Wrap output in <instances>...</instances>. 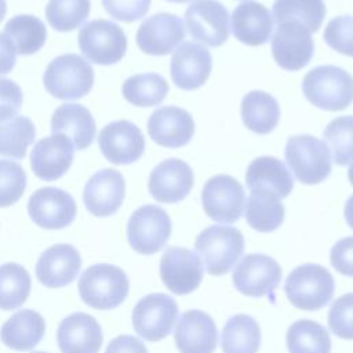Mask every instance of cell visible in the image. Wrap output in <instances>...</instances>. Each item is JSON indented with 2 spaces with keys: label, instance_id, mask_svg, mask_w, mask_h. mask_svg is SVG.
<instances>
[{
  "label": "cell",
  "instance_id": "6",
  "mask_svg": "<svg viewBox=\"0 0 353 353\" xmlns=\"http://www.w3.org/2000/svg\"><path fill=\"white\" fill-rule=\"evenodd\" d=\"M194 248L212 276L228 273L244 251V237L233 226L212 225L200 232Z\"/></svg>",
  "mask_w": 353,
  "mask_h": 353
},
{
  "label": "cell",
  "instance_id": "41",
  "mask_svg": "<svg viewBox=\"0 0 353 353\" xmlns=\"http://www.w3.org/2000/svg\"><path fill=\"white\" fill-rule=\"evenodd\" d=\"M26 188L23 168L11 160H0V208L15 204Z\"/></svg>",
  "mask_w": 353,
  "mask_h": 353
},
{
  "label": "cell",
  "instance_id": "29",
  "mask_svg": "<svg viewBox=\"0 0 353 353\" xmlns=\"http://www.w3.org/2000/svg\"><path fill=\"white\" fill-rule=\"evenodd\" d=\"M46 323L40 313L22 309L14 313L1 327L0 338L12 350L25 352L33 349L44 336Z\"/></svg>",
  "mask_w": 353,
  "mask_h": 353
},
{
  "label": "cell",
  "instance_id": "49",
  "mask_svg": "<svg viewBox=\"0 0 353 353\" xmlns=\"http://www.w3.org/2000/svg\"><path fill=\"white\" fill-rule=\"evenodd\" d=\"M345 219H346L347 225L353 229V194L347 199V201L345 204Z\"/></svg>",
  "mask_w": 353,
  "mask_h": 353
},
{
  "label": "cell",
  "instance_id": "13",
  "mask_svg": "<svg viewBox=\"0 0 353 353\" xmlns=\"http://www.w3.org/2000/svg\"><path fill=\"white\" fill-rule=\"evenodd\" d=\"M233 284L243 295L261 298L274 291L281 280V268L263 254L245 255L233 270Z\"/></svg>",
  "mask_w": 353,
  "mask_h": 353
},
{
  "label": "cell",
  "instance_id": "40",
  "mask_svg": "<svg viewBox=\"0 0 353 353\" xmlns=\"http://www.w3.org/2000/svg\"><path fill=\"white\" fill-rule=\"evenodd\" d=\"M323 135L338 165H347L353 161V116L334 119L328 123Z\"/></svg>",
  "mask_w": 353,
  "mask_h": 353
},
{
  "label": "cell",
  "instance_id": "7",
  "mask_svg": "<svg viewBox=\"0 0 353 353\" xmlns=\"http://www.w3.org/2000/svg\"><path fill=\"white\" fill-rule=\"evenodd\" d=\"M79 47L88 62L113 65L124 57L127 37L124 30L114 22L94 19L80 29Z\"/></svg>",
  "mask_w": 353,
  "mask_h": 353
},
{
  "label": "cell",
  "instance_id": "16",
  "mask_svg": "<svg viewBox=\"0 0 353 353\" xmlns=\"http://www.w3.org/2000/svg\"><path fill=\"white\" fill-rule=\"evenodd\" d=\"M212 57L210 51L197 43L183 41L172 54L170 74L178 88L197 90L210 77Z\"/></svg>",
  "mask_w": 353,
  "mask_h": 353
},
{
  "label": "cell",
  "instance_id": "45",
  "mask_svg": "<svg viewBox=\"0 0 353 353\" xmlns=\"http://www.w3.org/2000/svg\"><path fill=\"white\" fill-rule=\"evenodd\" d=\"M22 99V90L15 81L10 79H0V123L17 116L21 109Z\"/></svg>",
  "mask_w": 353,
  "mask_h": 353
},
{
  "label": "cell",
  "instance_id": "17",
  "mask_svg": "<svg viewBox=\"0 0 353 353\" xmlns=\"http://www.w3.org/2000/svg\"><path fill=\"white\" fill-rule=\"evenodd\" d=\"M185 26L179 17L159 12L146 18L137 32L138 47L149 55H167L185 39Z\"/></svg>",
  "mask_w": 353,
  "mask_h": 353
},
{
  "label": "cell",
  "instance_id": "1",
  "mask_svg": "<svg viewBox=\"0 0 353 353\" xmlns=\"http://www.w3.org/2000/svg\"><path fill=\"white\" fill-rule=\"evenodd\" d=\"M302 91L305 98L320 109L343 110L353 102V77L334 65L317 66L303 77Z\"/></svg>",
  "mask_w": 353,
  "mask_h": 353
},
{
  "label": "cell",
  "instance_id": "9",
  "mask_svg": "<svg viewBox=\"0 0 353 353\" xmlns=\"http://www.w3.org/2000/svg\"><path fill=\"white\" fill-rule=\"evenodd\" d=\"M178 317V305L167 294H149L138 301L132 310V325L138 335L157 342L172 331Z\"/></svg>",
  "mask_w": 353,
  "mask_h": 353
},
{
  "label": "cell",
  "instance_id": "39",
  "mask_svg": "<svg viewBox=\"0 0 353 353\" xmlns=\"http://www.w3.org/2000/svg\"><path fill=\"white\" fill-rule=\"evenodd\" d=\"M90 10V0H50L46 7V17L54 29L70 32L88 18Z\"/></svg>",
  "mask_w": 353,
  "mask_h": 353
},
{
  "label": "cell",
  "instance_id": "24",
  "mask_svg": "<svg viewBox=\"0 0 353 353\" xmlns=\"http://www.w3.org/2000/svg\"><path fill=\"white\" fill-rule=\"evenodd\" d=\"M81 266L79 251L70 244L47 248L36 263V276L44 287L59 288L70 284Z\"/></svg>",
  "mask_w": 353,
  "mask_h": 353
},
{
  "label": "cell",
  "instance_id": "20",
  "mask_svg": "<svg viewBox=\"0 0 353 353\" xmlns=\"http://www.w3.org/2000/svg\"><path fill=\"white\" fill-rule=\"evenodd\" d=\"M149 137L164 148H182L194 134V121L190 113L178 106H161L148 120Z\"/></svg>",
  "mask_w": 353,
  "mask_h": 353
},
{
  "label": "cell",
  "instance_id": "50",
  "mask_svg": "<svg viewBox=\"0 0 353 353\" xmlns=\"http://www.w3.org/2000/svg\"><path fill=\"white\" fill-rule=\"evenodd\" d=\"M6 12H7V3L6 0H0V22L3 21Z\"/></svg>",
  "mask_w": 353,
  "mask_h": 353
},
{
  "label": "cell",
  "instance_id": "10",
  "mask_svg": "<svg viewBox=\"0 0 353 353\" xmlns=\"http://www.w3.org/2000/svg\"><path fill=\"white\" fill-rule=\"evenodd\" d=\"M245 194L237 179L226 174L211 176L203 188L201 204L204 212L216 222H236L244 208Z\"/></svg>",
  "mask_w": 353,
  "mask_h": 353
},
{
  "label": "cell",
  "instance_id": "18",
  "mask_svg": "<svg viewBox=\"0 0 353 353\" xmlns=\"http://www.w3.org/2000/svg\"><path fill=\"white\" fill-rule=\"evenodd\" d=\"M98 145L110 163L131 164L143 154L145 138L134 123L117 120L103 127L98 137Z\"/></svg>",
  "mask_w": 353,
  "mask_h": 353
},
{
  "label": "cell",
  "instance_id": "48",
  "mask_svg": "<svg viewBox=\"0 0 353 353\" xmlns=\"http://www.w3.org/2000/svg\"><path fill=\"white\" fill-rule=\"evenodd\" d=\"M15 46L6 33H0V74L11 72L15 65Z\"/></svg>",
  "mask_w": 353,
  "mask_h": 353
},
{
  "label": "cell",
  "instance_id": "4",
  "mask_svg": "<svg viewBox=\"0 0 353 353\" xmlns=\"http://www.w3.org/2000/svg\"><path fill=\"white\" fill-rule=\"evenodd\" d=\"M335 283L331 273L316 263L295 268L285 280L284 291L288 301L301 310H319L334 295Z\"/></svg>",
  "mask_w": 353,
  "mask_h": 353
},
{
  "label": "cell",
  "instance_id": "33",
  "mask_svg": "<svg viewBox=\"0 0 353 353\" xmlns=\"http://www.w3.org/2000/svg\"><path fill=\"white\" fill-rule=\"evenodd\" d=\"M325 12L323 0H276L272 17L277 23L296 22L312 33L319 30Z\"/></svg>",
  "mask_w": 353,
  "mask_h": 353
},
{
  "label": "cell",
  "instance_id": "19",
  "mask_svg": "<svg viewBox=\"0 0 353 353\" xmlns=\"http://www.w3.org/2000/svg\"><path fill=\"white\" fill-rule=\"evenodd\" d=\"M194 183L193 170L179 159H167L150 172L148 188L154 200L160 203H178L192 190Z\"/></svg>",
  "mask_w": 353,
  "mask_h": 353
},
{
  "label": "cell",
  "instance_id": "23",
  "mask_svg": "<svg viewBox=\"0 0 353 353\" xmlns=\"http://www.w3.org/2000/svg\"><path fill=\"white\" fill-rule=\"evenodd\" d=\"M174 341L181 353H214L218 343L216 325L205 312L188 310L176 323Z\"/></svg>",
  "mask_w": 353,
  "mask_h": 353
},
{
  "label": "cell",
  "instance_id": "26",
  "mask_svg": "<svg viewBox=\"0 0 353 353\" xmlns=\"http://www.w3.org/2000/svg\"><path fill=\"white\" fill-rule=\"evenodd\" d=\"M233 36L251 47L263 46L270 40L273 32V17L270 11L258 1H243L232 14Z\"/></svg>",
  "mask_w": 353,
  "mask_h": 353
},
{
  "label": "cell",
  "instance_id": "51",
  "mask_svg": "<svg viewBox=\"0 0 353 353\" xmlns=\"http://www.w3.org/2000/svg\"><path fill=\"white\" fill-rule=\"evenodd\" d=\"M347 178H349V181H350V183H352V186H353V164L349 167V170H347Z\"/></svg>",
  "mask_w": 353,
  "mask_h": 353
},
{
  "label": "cell",
  "instance_id": "11",
  "mask_svg": "<svg viewBox=\"0 0 353 353\" xmlns=\"http://www.w3.org/2000/svg\"><path fill=\"white\" fill-rule=\"evenodd\" d=\"M190 36L210 47H219L229 39V14L218 0H194L185 12Z\"/></svg>",
  "mask_w": 353,
  "mask_h": 353
},
{
  "label": "cell",
  "instance_id": "52",
  "mask_svg": "<svg viewBox=\"0 0 353 353\" xmlns=\"http://www.w3.org/2000/svg\"><path fill=\"white\" fill-rule=\"evenodd\" d=\"M167 1H171V3H188V1H192V0H167Z\"/></svg>",
  "mask_w": 353,
  "mask_h": 353
},
{
  "label": "cell",
  "instance_id": "30",
  "mask_svg": "<svg viewBox=\"0 0 353 353\" xmlns=\"http://www.w3.org/2000/svg\"><path fill=\"white\" fill-rule=\"evenodd\" d=\"M241 119L244 125L255 134H269L280 119V106L276 98L265 91H251L241 101Z\"/></svg>",
  "mask_w": 353,
  "mask_h": 353
},
{
  "label": "cell",
  "instance_id": "34",
  "mask_svg": "<svg viewBox=\"0 0 353 353\" xmlns=\"http://www.w3.org/2000/svg\"><path fill=\"white\" fill-rule=\"evenodd\" d=\"M4 33L11 39L19 55H32L46 43L47 30L44 23L33 15L12 17L4 26Z\"/></svg>",
  "mask_w": 353,
  "mask_h": 353
},
{
  "label": "cell",
  "instance_id": "43",
  "mask_svg": "<svg viewBox=\"0 0 353 353\" xmlns=\"http://www.w3.org/2000/svg\"><path fill=\"white\" fill-rule=\"evenodd\" d=\"M330 330L342 339H353V292L334 301L328 312Z\"/></svg>",
  "mask_w": 353,
  "mask_h": 353
},
{
  "label": "cell",
  "instance_id": "5",
  "mask_svg": "<svg viewBox=\"0 0 353 353\" xmlns=\"http://www.w3.org/2000/svg\"><path fill=\"white\" fill-rule=\"evenodd\" d=\"M284 156L295 178L305 185L320 183L331 174L330 148L313 135L290 137Z\"/></svg>",
  "mask_w": 353,
  "mask_h": 353
},
{
  "label": "cell",
  "instance_id": "44",
  "mask_svg": "<svg viewBox=\"0 0 353 353\" xmlns=\"http://www.w3.org/2000/svg\"><path fill=\"white\" fill-rule=\"evenodd\" d=\"M106 12L121 22H134L146 15L150 0H102Z\"/></svg>",
  "mask_w": 353,
  "mask_h": 353
},
{
  "label": "cell",
  "instance_id": "36",
  "mask_svg": "<svg viewBox=\"0 0 353 353\" xmlns=\"http://www.w3.org/2000/svg\"><path fill=\"white\" fill-rule=\"evenodd\" d=\"M121 91L130 103L141 108H149L164 101L168 92V83L157 73H141L128 77L123 83Z\"/></svg>",
  "mask_w": 353,
  "mask_h": 353
},
{
  "label": "cell",
  "instance_id": "38",
  "mask_svg": "<svg viewBox=\"0 0 353 353\" xmlns=\"http://www.w3.org/2000/svg\"><path fill=\"white\" fill-rule=\"evenodd\" d=\"M34 137V124L26 116H15L8 123L0 124V156L23 159Z\"/></svg>",
  "mask_w": 353,
  "mask_h": 353
},
{
  "label": "cell",
  "instance_id": "22",
  "mask_svg": "<svg viewBox=\"0 0 353 353\" xmlns=\"http://www.w3.org/2000/svg\"><path fill=\"white\" fill-rule=\"evenodd\" d=\"M74 146L63 134H52L40 139L32 149L30 167L43 181L61 178L72 165Z\"/></svg>",
  "mask_w": 353,
  "mask_h": 353
},
{
  "label": "cell",
  "instance_id": "42",
  "mask_svg": "<svg viewBox=\"0 0 353 353\" xmlns=\"http://www.w3.org/2000/svg\"><path fill=\"white\" fill-rule=\"evenodd\" d=\"M324 41L336 52L353 57V17L341 15L331 19L324 30Z\"/></svg>",
  "mask_w": 353,
  "mask_h": 353
},
{
  "label": "cell",
  "instance_id": "28",
  "mask_svg": "<svg viewBox=\"0 0 353 353\" xmlns=\"http://www.w3.org/2000/svg\"><path fill=\"white\" fill-rule=\"evenodd\" d=\"M245 183L250 190H269L280 199L287 197L294 188L292 175L285 164L272 156H261L252 160L245 172Z\"/></svg>",
  "mask_w": 353,
  "mask_h": 353
},
{
  "label": "cell",
  "instance_id": "32",
  "mask_svg": "<svg viewBox=\"0 0 353 353\" xmlns=\"http://www.w3.org/2000/svg\"><path fill=\"white\" fill-rule=\"evenodd\" d=\"M261 345V328L256 320L240 313L223 325L221 346L223 353H256Z\"/></svg>",
  "mask_w": 353,
  "mask_h": 353
},
{
  "label": "cell",
  "instance_id": "8",
  "mask_svg": "<svg viewBox=\"0 0 353 353\" xmlns=\"http://www.w3.org/2000/svg\"><path fill=\"white\" fill-rule=\"evenodd\" d=\"M171 219L159 205L146 204L132 212L127 225L130 245L139 254L152 255L160 251L171 236Z\"/></svg>",
  "mask_w": 353,
  "mask_h": 353
},
{
  "label": "cell",
  "instance_id": "12",
  "mask_svg": "<svg viewBox=\"0 0 353 353\" xmlns=\"http://www.w3.org/2000/svg\"><path fill=\"white\" fill-rule=\"evenodd\" d=\"M314 52L312 33L296 22L277 23L272 37V54L276 63L285 70L296 72L305 68Z\"/></svg>",
  "mask_w": 353,
  "mask_h": 353
},
{
  "label": "cell",
  "instance_id": "35",
  "mask_svg": "<svg viewBox=\"0 0 353 353\" xmlns=\"http://www.w3.org/2000/svg\"><path fill=\"white\" fill-rule=\"evenodd\" d=\"M290 353H330L331 338L328 331L313 320H298L287 331Z\"/></svg>",
  "mask_w": 353,
  "mask_h": 353
},
{
  "label": "cell",
  "instance_id": "2",
  "mask_svg": "<svg viewBox=\"0 0 353 353\" xmlns=\"http://www.w3.org/2000/svg\"><path fill=\"white\" fill-rule=\"evenodd\" d=\"M84 303L98 310L117 307L128 295V277L123 269L109 263L92 265L83 272L77 283Z\"/></svg>",
  "mask_w": 353,
  "mask_h": 353
},
{
  "label": "cell",
  "instance_id": "53",
  "mask_svg": "<svg viewBox=\"0 0 353 353\" xmlns=\"http://www.w3.org/2000/svg\"><path fill=\"white\" fill-rule=\"evenodd\" d=\"M34 353H44V352H34Z\"/></svg>",
  "mask_w": 353,
  "mask_h": 353
},
{
  "label": "cell",
  "instance_id": "47",
  "mask_svg": "<svg viewBox=\"0 0 353 353\" xmlns=\"http://www.w3.org/2000/svg\"><path fill=\"white\" fill-rule=\"evenodd\" d=\"M105 353H148V349L132 335H119L110 341Z\"/></svg>",
  "mask_w": 353,
  "mask_h": 353
},
{
  "label": "cell",
  "instance_id": "25",
  "mask_svg": "<svg viewBox=\"0 0 353 353\" xmlns=\"http://www.w3.org/2000/svg\"><path fill=\"white\" fill-rule=\"evenodd\" d=\"M57 341L62 353H98L102 345V331L92 316L77 312L61 321Z\"/></svg>",
  "mask_w": 353,
  "mask_h": 353
},
{
  "label": "cell",
  "instance_id": "15",
  "mask_svg": "<svg viewBox=\"0 0 353 353\" xmlns=\"http://www.w3.org/2000/svg\"><path fill=\"white\" fill-rule=\"evenodd\" d=\"M201 259L183 247H168L160 259V277L164 285L176 295L194 291L203 280Z\"/></svg>",
  "mask_w": 353,
  "mask_h": 353
},
{
  "label": "cell",
  "instance_id": "14",
  "mask_svg": "<svg viewBox=\"0 0 353 353\" xmlns=\"http://www.w3.org/2000/svg\"><path fill=\"white\" fill-rule=\"evenodd\" d=\"M32 221L48 230L63 229L70 225L77 214L74 199L59 188L46 186L36 190L28 203Z\"/></svg>",
  "mask_w": 353,
  "mask_h": 353
},
{
  "label": "cell",
  "instance_id": "37",
  "mask_svg": "<svg viewBox=\"0 0 353 353\" xmlns=\"http://www.w3.org/2000/svg\"><path fill=\"white\" fill-rule=\"evenodd\" d=\"M30 284V276L22 265H0V309L12 310L22 306L29 296Z\"/></svg>",
  "mask_w": 353,
  "mask_h": 353
},
{
  "label": "cell",
  "instance_id": "21",
  "mask_svg": "<svg viewBox=\"0 0 353 353\" xmlns=\"http://www.w3.org/2000/svg\"><path fill=\"white\" fill-rule=\"evenodd\" d=\"M125 194V182L120 171L105 168L95 172L84 186L83 200L85 208L95 216L114 214Z\"/></svg>",
  "mask_w": 353,
  "mask_h": 353
},
{
  "label": "cell",
  "instance_id": "31",
  "mask_svg": "<svg viewBox=\"0 0 353 353\" xmlns=\"http://www.w3.org/2000/svg\"><path fill=\"white\" fill-rule=\"evenodd\" d=\"M284 205L281 199L269 190L254 189L245 204L247 223L262 233L276 230L284 221Z\"/></svg>",
  "mask_w": 353,
  "mask_h": 353
},
{
  "label": "cell",
  "instance_id": "46",
  "mask_svg": "<svg viewBox=\"0 0 353 353\" xmlns=\"http://www.w3.org/2000/svg\"><path fill=\"white\" fill-rule=\"evenodd\" d=\"M330 259L336 272L353 277V236L336 241L331 248Z\"/></svg>",
  "mask_w": 353,
  "mask_h": 353
},
{
  "label": "cell",
  "instance_id": "27",
  "mask_svg": "<svg viewBox=\"0 0 353 353\" xmlns=\"http://www.w3.org/2000/svg\"><path fill=\"white\" fill-rule=\"evenodd\" d=\"M54 134H63L77 150L88 148L95 138V120L90 110L79 103H63L55 109L51 119Z\"/></svg>",
  "mask_w": 353,
  "mask_h": 353
},
{
  "label": "cell",
  "instance_id": "3",
  "mask_svg": "<svg viewBox=\"0 0 353 353\" xmlns=\"http://www.w3.org/2000/svg\"><path fill=\"white\" fill-rule=\"evenodd\" d=\"M46 90L58 99H80L94 84L91 63L77 54H62L52 59L43 76Z\"/></svg>",
  "mask_w": 353,
  "mask_h": 353
}]
</instances>
